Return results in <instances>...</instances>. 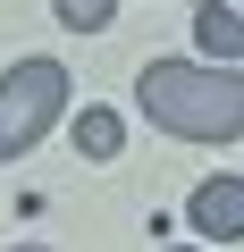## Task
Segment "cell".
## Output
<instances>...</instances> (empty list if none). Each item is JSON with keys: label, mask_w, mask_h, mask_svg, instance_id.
<instances>
[{"label": "cell", "mask_w": 244, "mask_h": 252, "mask_svg": "<svg viewBox=\"0 0 244 252\" xmlns=\"http://www.w3.org/2000/svg\"><path fill=\"white\" fill-rule=\"evenodd\" d=\"M59 9V26H76V34H101L109 17H118V0H51Z\"/></svg>", "instance_id": "6"}, {"label": "cell", "mask_w": 244, "mask_h": 252, "mask_svg": "<svg viewBox=\"0 0 244 252\" xmlns=\"http://www.w3.org/2000/svg\"><path fill=\"white\" fill-rule=\"evenodd\" d=\"M194 42H202L210 59H227V67H244V17L227 9V0H202V17H194Z\"/></svg>", "instance_id": "4"}, {"label": "cell", "mask_w": 244, "mask_h": 252, "mask_svg": "<svg viewBox=\"0 0 244 252\" xmlns=\"http://www.w3.org/2000/svg\"><path fill=\"white\" fill-rule=\"evenodd\" d=\"M135 101L160 135L185 143H236L244 135V67H202V59H152L135 76Z\"/></svg>", "instance_id": "1"}, {"label": "cell", "mask_w": 244, "mask_h": 252, "mask_svg": "<svg viewBox=\"0 0 244 252\" xmlns=\"http://www.w3.org/2000/svg\"><path fill=\"white\" fill-rule=\"evenodd\" d=\"M17 252H51V244H17Z\"/></svg>", "instance_id": "7"}, {"label": "cell", "mask_w": 244, "mask_h": 252, "mask_svg": "<svg viewBox=\"0 0 244 252\" xmlns=\"http://www.w3.org/2000/svg\"><path fill=\"white\" fill-rule=\"evenodd\" d=\"M169 252H194V244H169Z\"/></svg>", "instance_id": "8"}, {"label": "cell", "mask_w": 244, "mask_h": 252, "mask_svg": "<svg viewBox=\"0 0 244 252\" xmlns=\"http://www.w3.org/2000/svg\"><path fill=\"white\" fill-rule=\"evenodd\" d=\"M118 143H127L118 109H84V118H76V152H84V160H118Z\"/></svg>", "instance_id": "5"}, {"label": "cell", "mask_w": 244, "mask_h": 252, "mask_svg": "<svg viewBox=\"0 0 244 252\" xmlns=\"http://www.w3.org/2000/svg\"><path fill=\"white\" fill-rule=\"evenodd\" d=\"M59 109H68V67L59 59H17L0 76V160H26L51 135Z\"/></svg>", "instance_id": "2"}, {"label": "cell", "mask_w": 244, "mask_h": 252, "mask_svg": "<svg viewBox=\"0 0 244 252\" xmlns=\"http://www.w3.org/2000/svg\"><path fill=\"white\" fill-rule=\"evenodd\" d=\"M185 219H194L210 244H236V235H244V177H202L194 202H185Z\"/></svg>", "instance_id": "3"}]
</instances>
